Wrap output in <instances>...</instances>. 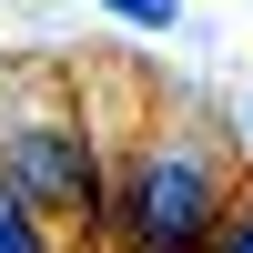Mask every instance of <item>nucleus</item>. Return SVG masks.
Listing matches in <instances>:
<instances>
[{"label":"nucleus","instance_id":"nucleus-1","mask_svg":"<svg viewBox=\"0 0 253 253\" xmlns=\"http://www.w3.org/2000/svg\"><path fill=\"white\" fill-rule=\"evenodd\" d=\"M0 193L41 223L101 233V203H112L101 132H91V112L71 101V81L51 61H10L0 71Z\"/></svg>","mask_w":253,"mask_h":253},{"label":"nucleus","instance_id":"nucleus-2","mask_svg":"<svg viewBox=\"0 0 253 253\" xmlns=\"http://www.w3.org/2000/svg\"><path fill=\"white\" fill-rule=\"evenodd\" d=\"M223 223H233V172L193 132H152L101 203V233L122 253H213Z\"/></svg>","mask_w":253,"mask_h":253},{"label":"nucleus","instance_id":"nucleus-3","mask_svg":"<svg viewBox=\"0 0 253 253\" xmlns=\"http://www.w3.org/2000/svg\"><path fill=\"white\" fill-rule=\"evenodd\" d=\"M0 253H51V223H41V213H20L10 193H0Z\"/></svg>","mask_w":253,"mask_h":253},{"label":"nucleus","instance_id":"nucleus-4","mask_svg":"<svg viewBox=\"0 0 253 253\" xmlns=\"http://www.w3.org/2000/svg\"><path fill=\"white\" fill-rule=\"evenodd\" d=\"M101 10H112V20H132V31H172V20H182V0H101Z\"/></svg>","mask_w":253,"mask_h":253},{"label":"nucleus","instance_id":"nucleus-5","mask_svg":"<svg viewBox=\"0 0 253 253\" xmlns=\"http://www.w3.org/2000/svg\"><path fill=\"white\" fill-rule=\"evenodd\" d=\"M213 253H253V213H233V223H223V243Z\"/></svg>","mask_w":253,"mask_h":253}]
</instances>
